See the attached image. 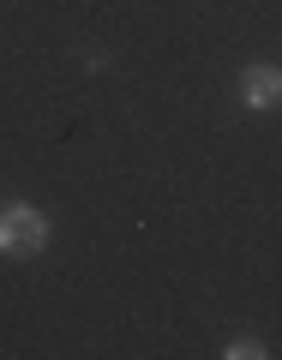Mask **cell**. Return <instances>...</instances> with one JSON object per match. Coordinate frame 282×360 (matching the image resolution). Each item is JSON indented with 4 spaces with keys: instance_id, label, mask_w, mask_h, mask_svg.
Instances as JSON below:
<instances>
[{
    "instance_id": "obj_1",
    "label": "cell",
    "mask_w": 282,
    "mask_h": 360,
    "mask_svg": "<svg viewBox=\"0 0 282 360\" xmlns=\"http://www.w3.org/2000/svg\"><path fill=\"white\" fill-rule=\"evenodd\" d=\"M42 240H49V222H42L37 210H6V217H0V252L30 258V252H42Z\"/></svg>"
},
{
    "instance_id": "obj_2",
    "label": "cell",
    "mask_w": 282,
    "mask_h": 360,
    "mask_svg": "<svg viewBox=\"0 0 282 360\" xmlns=\"http://www.w3.org/2000/svg\"><path fill=\"white\" fill-rule=\"evenodd\" d=\"M241 96H246V108H276V103H282V72L252 66V72L241 78Z\"/></svg>"
}]
</instances>
